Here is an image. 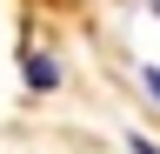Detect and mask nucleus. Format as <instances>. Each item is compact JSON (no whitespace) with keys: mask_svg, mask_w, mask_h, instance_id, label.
I'll return each mask as SVG.
<instances>
[{"mask_svg":"<svg viewBox=\"0 0 160 154\" xmlns=\"http://www.w3.org/2000/svg\"><path fill=\"white\" fill-rule=\"evenodd\" d=\"M20 81H27V94H60V81H67V67H60V54L53 47H40V40H20Z\"/></svg>","mask_w":160,"mask_h":154,"instance_id":"1","label":"nucleus"},{"mask_svg":"<svg viewBox=\"0 0 160 154\" xmlns=\"http://www.w3.org/2000/svg\"><path fill=\"white\" fill-rule=\"evenodd\" d=\"M127 154H160V141L153 134H127Z\"/></svg>","mask_w":160,"mask_h":154,"instance_id":"2","label":"nucleus"},{"mask_svg":"<svg viewBox=\"0 0 160 154\" xmlns=\"http://www.w3.org/2000/svg\"><path fill=\"white\" fill-rule=\"evenodd\" d=\"M147 13H153V20H160V0H147Z\"/></svg>","mask_w":160,"mask_h":154,"instance_id":"3","label":"nucleus"}]
</instances>
